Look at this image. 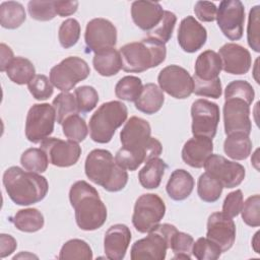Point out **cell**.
I'll return each instance as SVG.
<instances>
[{
    "instance_id": "1",
    "label": "cell",
    "mask_w": 260,
    "mask_h": 260,
    "mask_svg": "<svg viewBox=\"0 0 260 260\" xmlns=\"http://www.w3.org/2000/svg\"><path fill=\"white\" fill-rule=\"evenodd\" d=\"M69 201L74 209L75 221L82 231H95L104 225L108 212L99 192L87 182L80 180L72 184Z\"/></svg>"
},
{
    "instance_id": "2",
    "label": "cell",
    "mask_w": 260,
    "mask_h": 260,
    "mask_svg": "<svg viewBox=\"0 0 260 260\" xmlns=\"http://www.w3.org/2000/svg\"><path fill=\"white\" fill-rule=\"evenodd\" d=\"M3 185L9 198L22 206L42 201L49 191V183L44 176L15 166L4 172Z\"/></svg>"
},
{
    "instance_id": "3",
    "label": "cell",
    "mask_w": 260,
    "mask_h": 260,
    "mask_svg": "<svg viewBox=\"0 0 260 260\" xmlns=\"http://www.w3.org/2000/svg\"><path fill=\"white\" fill-rule=\"evenodd\" d=\"M84 171L89 181L109 192H119L128 183L127 171L116 162L107 149L91 150L85 158Z\"/></svg>"
},
{
    "instance_id": "4",
    "label": "cell",
    "mask_w": 260,
    "mask_h": 260,
    "mask_svg": "<svg viewBox=\"0 0 260 260\" xmlns=\"http://www.w3.org/2000/svg\"><path fill=\"white\" fill-rule=\"evenodd\" d=\"M119 52L122 69L130 73H140L157 67L167 57L166 45L148 38L126 44L120 48Z\"/></svg>"
},
{
    "instance_id": "5",
    "label": "cell",
    "mask_w": 260,
    "mask_h": 260,
    "mask_svg": "<svg viewBox=\"0 0 260 260\" xmlns=\"http://www.w3.org/2000/svg\"><path fill=\"white\" fill-rule=\"evenodd\" d=\"M127 116V107L120 101L102 104L89 119L88 130L91 140L102 144L110 142L116 130L125 123Z\"/></svg>"
},
{
    "instance_id": "6",
    "label": "cell",
    "mask_w": 260,
    "mask_h": 260,
    "mask_svg": "<svg viewBox=\"0 0 260 260\" xmlns=\"http://www.w3.org/2000/svg\"><path fill=\"white\" fill-rule=\"evenodd\" d=\"M122 147L132 151H148L154 157H158L162 151L161 143L151 137V127L149 123L133 116L125 123L120 132Z\"/></svg>"
},
{
    "instance_id": "7",
    "label": "cell",
    "mask_w": 260,
    "mask_h": 260,
    "mask_svg": "<svg viewBox=\"0 0 260 260\" xmlns=\"http://www.w3.org/2000/svg\"><path fill=\"white\" fill-rule=\"evenodd\" d=\"M176 231L177 229L173 224H158L148 233V236L136 241L132 245L130 258L132 260H164L167 256V250L170 249L171 238Z\"/></svg>"
},
{
    "instance_id": "8",
    "label": "cell",
    "mask_w": 260,
    "mask_h": 260,
    "mask_svg": "<svg viewBox=\"0 0 260 260\" xmlns=\"http://www.w3.org/2000/svg\"><path fill=\"white\" fill-rule=\"evenodd\" d=\"M165 214V202L157 194H142L135 201L132 223L137 232L146 234L159 224Z\"/></svg>"
},
{
    "instance_id": "9",
    "label": "cell",
    "mask_w": 260,
    "mask_h": 260,
    "mask_svg": "<svg viewBox=\"0 0 260 260\" xmlns=\"http://www.w3.org/2000/svg\"><path fill=\"white\" fill-rule=\"evenodd\" d=\"M90 69L85 60L77 56H70L53 66L50 70L52 84L62 92L70 91L78 82L86 79Z\"/></svg>"
},
{
    "instance_id": "10",
    "label": "cell",
    "mask_w": 260,
    "mask_h": 260,
    "mask_svg": "<svg viewBox=\"0 0 260 260\" xmlns=\"http://www.w3.org/2000/svg\"><path fill=\"white\" fill-rule=\"evenodd\" d=\"M56 112L52 105L47 103L35 104L27 112L24 133L28 141L40 143L54 131Z\"/></svg>"
},
{
    "instance_id": "11",
    "label": "cell",
    "mask_w": 260,
    "mask_h": 260,
    "mask_svg": "<svg viewBox=\"0 0 260 260\" xmlns=\"http://www.w3.org/2000/svg\"><path fill=\"white\" fill-rule=\"evenodd\" d=\"M191 117L193 136H204L211 139L215 136L220 119L217 104L198 99L191 106Z\"/></svg>"
},
{
    "instance_id": "12",
    "label": "cell",
    "mask_w": 260,
    "mask_h": 260,
    "mask_svg": "<svg viewBox=\"0 0 260 260\" xmlns=\"http://www.w3.org/2000/svg\"><path fill=\"white\" fill-rule=\"evenodd\" d=\"M221 32L231 41H239L243 37L245 7L239 0H223L219 3L216 17Z\"/></svg>"
},
{
    "instance_id": "13",
    "label": "cell",
    "mask_w": 260,
    "mask_h": 260,
    "mask_svg": "<svg viewBox=\"0 0 260 260\" xmlns=\"http://www.w3.org/2000/svg\"><path fill=\"white\" fill-rule=\"evenodd\" d=\"M160 89L169 95L184 100L193 93V78L190 73L179 65H169L162 68L157 75Z\"/></svg>"
},
{
    "instance_id": "14",
    "label": "cell",
    "mask_w": 260,
    "mask_h": 260,
    "mask_svg": "<svg viewBox=\"0 0 260 260\" xmlns=\"http://www.w3.org/2000/svg\"><path fill=\"white\" fill-rule=\"evenodd\" d=\"M205 172L216 179L223 188L232 189L239 186L245 179V168L219 154H211L204 164Z\"/></svg>"
},
{
    "instance_id": "15",
    "label": "cell",
    "mask_w": 260,
    "mask_h": 260,
    "mask_svg": "<svg viewBox=\"0 0 260 260\" xmlns=\"http://www.w3.org/2000/svg\"><path fill=\"white\" fill-rule=\"evenodd\" d=\"M84 42L87 51L94 54L115 48L117 44V28L106 18H93L86 24Z\"/></svg>"
},
{
    "instance_id": "16",
    "label": "cell",
    "mask_w": 260,
    "mask_h": 260,
    "mask_svg": "<svg viewBox=\"0 0 260 260\" xmlns=\"http://www.w3.org/2000/svg\"><path fill=\"white\" fill-rule=\"evenodd\" d=\"M40 148L46 152L49 162L59 168L74 166L78 161L82 151L77 142L71 140L65 141L56 137H48L43 140Z\"/></svg>"
},
{
    "instance_id": "17",
    "label": "cell",
    "mask_w": 260,
    "mask_h": 260,
    "mask_svg": "<svg viewBox=\"0 0 260 260\" xmlns=\"http://www.w3.org/2000/svg\"><path fill=\"white\" fill-rule=\"evenodd\" d=\"M223 126L226 135L242 132L250 135L252 123L250 120V105L240 99H228L223 104Z\"/></svg>"
},
{
    "instance_id": "18",
    "label": "cell",
    "mask_w": 260,
    "mask_h": 260,
    "mask_svg": "<svg viewBox=\"0 0 260 260\" xmlns=\"http://www.w3.org/2000/svg\"><path fill=\"white\" fill-rule=\"evenodd\" d=\"M206 238L215 243L222 252L230 250L236 241V224L232 217L213 212L207 219Z\"/></svg>"
},
{
    "instance_id": "19",
    "label": "cell",
    "mask_w": 260,
    "mask_h": 260,
    "mask_svg": "<svg viewBox=\"0 0 260 260\" xmlns=\"http://www.w3.org/2000/svg\"><path fill=\"white\" fill-rule=\"evenodd\" d=\"M221 60L222 70L233 75L246 74L252 65L250 52L243 46L228 43L220 47L218 53Z\"/></svg>"
},
{
    "instance_id": "20",
    "label": "cell",
    "mask_w": 260,
    "mask_h": 260,
    "mask_svg": "<svg viewBox=\"0 0 260 260\" xmlns=\"http://www.w3.org/2000/svg\"><path fill=\"white\" fill-rule=\"evenodd\" d=\"M177 39L179 46L184 52L195 53L205 45L207 31L195 17L188 15L180 22Z\"/></svg>"
},
{
    "instance_id": "21",
    "label": "cell",
    "mask_w": 260,
    "mask_h": 260,
    "mask_svg": "<svg viewBox=\"0 0 260 260\" xmlns=\"http://www.w3.org/2000/svg\"><path fill=\"white\" fill-rule=\"evenodd\" d=\"M131 241L130 229L123 223L111 225L105 234L104 251L111 260H122Z\"/></svg>"
},
{
    "instance_id": "22",
    "label": "cell",
    "mask_w": 260,
    "mask_h": 260,
    "mask_svg": "<svg viewBox=\"0 0 260 260\" xmlns=\"http://www.w3.org/2000/svg\"><path fill=\"white\" fill-rule=\"evenodd\" d=\"M164 13L165 10L158 2L134 1L131 5L133 22L146 32L150 31L159 23Z\"/></svg>"
},
{
    "instance_id": "23",
    "label": "cell",
    "mask_w": 260,
    "mask_h": 260,
    "mask_svg": "<svg viewBox=\"0 0 260 260\" xmlns=\"http://www.w3.org/2000/svg\"><path fill=\"white\" fill-rule=\"evenodd\" d=\"M213 152L211 138L204 136H193L187 140L182 148V159L188 166L200 169L204 167L206 159Z\"/></svg>"
},
{
    "instance_id": "24",
    "label": "cell",
    "mask_w": 260,
    "mask_h": 260,
    "mask_svg": "<svg viewBox=\"0 0 260 260\" xmlns=\"http://www.w3.org/2000/svg\"><path fill=\"white\" fill-rule=\"evenodd\" d=\"M194 185V179L189 172L183 169H177L171 174L166 191L171 199L182 201L191 195Z\"/></svg>"
},
{
    "instance_id": "25",
    "label": "cell",
    "mask_w": 260,
    "mask_h": 260,
    "mask_svg": "<svg viewBox=\"0 0 260 260\" xmlns=\"http://www.w3.org/2000/svg\"><path fill=\"white\" fill-rule=\"evenodd\" d=\"M222 70L219 55L212 51H203L196 59L194 66V76L202 80H212L219 77Z\"/></svg>"
},
{
    "instance_id": "26",
    "label": "cell",
    "mask_w": 260,
    "mask_h": 260,
    "mask_svg": "<svg viewBox=\"0 0 260 260\" xmlns=\"http://www.w3.org/2000/svg\"><path fill=\"white\" fill-rule=\"evenodd\" d=\"M134 103L138 111L147 115L155 114L161 109L165 103L164 91L154 83H146L143 85L140 95Z\"/></svg>"
},
{
    "instance_id": "27",
    "label": "cell",
    "mask_w": 260,
    "mask_h": 260,
    "mask_svg": "<svg viewBox=\"0 0 260 260\" xmlns=\"http://www.w3.org/2000/svg\"><path fill=\"white\" fill-rule=\"evenodd\" d=\"M94 70L102 76L116 75L122 69V59L120 52L115 48L95 53L92 58Z\"/></svg>"
},
{
    "instance_id": "28",
    "label": "cell",
    "mask_w": 260,
    "mask_h": 260,
    "mask_svg": "<svg viewBox=\"0 0 260 260\" xmlns=\"http://www.w3.org/2000/svg\"><path fill=\"white\" fill-rule=\"evenodd\" d=\"M168 165L159 157H153L145 162L138 173L140 185L145 189H156L161 182Z\"/></svg>"
},
{
    "instance_id": "29",
    "label": "cell",
    "mask_w": 260,
    "mask_h": 260,
    "mask_svg": "<svg viewBox=\"0 0 260 260\" xmlns=\"http://www.w3.org/2000/svg\"><path fill=\"white\" fill-rule=\"evenodd\" d=\"M252 147L253 144L249 135L242 132L226 135L223 142L224 153L235 160L246 159L250 155Z\"/></svg>"
},
{
    "instance_id": "30",
    "label": "cell",
    "mask_w": 260,
    "mask_h": 260,
    "mask_svg": "<svg viewBox=\"0 0 260 260\" xmlns=\"http://www.w3.org/2000/svg\"><path fill=\"white\" fill-rule=\"evenodd\" d=\"M10 220L18 231L24 233H36L42 230L45 223L43 213L37 208L20 209Z\"/></svg>"
},
{
    "instance_id": "31",
    "label": "cell",
    "mask_w": 260,
    "mask_h": 260,
    "mask_svg": "<svg viewBox=\"0 0 260 260\" xmlns=\"http://www.w3.org/2000/svg\"><path fill=\"white\" fill-rule=\"evenodd\" d=\"M7 77L14 83L22 85L28 84L37 75L36 68L30 60L24 57H14L6 69Z\"/></svg>"
},
{
    "instance_id": "32",
    "label": "cell",
    "mask_w": 260,
    "mask_h": 260,
    "mask_svg": "<svg viewBox=\"0 0 260 260\" xmlns=\"http://www.w3.org/2000/svg\"><path fill=\"white\" fill-rule=\"evenodd\" d=\"M26 19L25 9L19 2L4 1L0 4V24L7 29L19 27Z\"/></svg>"
},
{
    "instance_id": "33",
    "label": "cell",
    "mask_w": 260,
    "mask_h": 260,
    "mask_svg": "<svg viewBox=\"0 0 260 260\" xmlns=\"http://www.w3.org/2000/svg\"><path fill=\"white\" fill-rule=\"evenodd\" d=\"M222 189L221 184L206 172L198 178L197 194L204 202L212 203L217 201L222 193Z\"/></svg>"
},
{
    "instance_id": "34",
    "label": "cell",
    "mask_w": 260,
    "mask_h": 260,
    "mask_svg": "<svg viewBox=\"0 0 260 260\" xmlns=\"http://www.w3.org/2000/svg\"><path fill=\"white\" fill-rule=\"evenodd\" d=\"M143 85L139 77L127 75L122 77L115 86V94L126 102H135L142 91Z\"/></svg>"
},
{
    "instance_id": "35",
    "label": "cell",
    "mask_w": 260,
    "mask_h": 260,
    "mask_svg": "<svg viewBox=\"0 0 260 260\" xmlns=\"http://www.w3.org/2000/svg\"><path fill=\"white\" fill-rule=\"evenodd\" d=\"M20 164L22 168L28 172L42 174L47 171L49 158L42 148H27L20 156Z\"/></svg>"
},
{
    "instance_id": "36",
    "label": "cell",
    "mask_w": 260,
    "mask_h": 260,
    "mask_svg": "<svg viewBox=\"0 0 260 260\" xmlns=\"http://www.w3.org/2000/svg\"><path fill=\"white\" fill-rule=\"evenodd\" d=\"M58 258L60 260L67 259H83V260H91L92 250L90 246L83 240L80 239H71L67 241L61 247Z\"/></svg>"
},
{
    "instance_id": "37",
    "label": "cell",
    "mask_w": 260,
    "mask_h": 260,
    "mask_svg": "<svg viewBox=\"0 0 260 260\" xmlns=\"http://www.w3.org/2000/svg\"><path fill=\"white\" fill-rule=\"evenodd\" d=\"M52 106L56 112V122L62 124L66 118L79 113L75 95L69 91L61 92L53 100Z\"/></svg>"
},
{
    "instance_id": "38",
    "label": "cell",
    "mask_w": 260,
    "mask_h": 260,
    "mask_svg": "<svg viewBox=\"0 0 260 260\" xmlns=\"http://www.w3.org/2000/svg\"><path fill=\"white\" fill-rule=\"evenodd\" d=\"M61 125L63 134L68 140L79 143L83 141L87 136L88 128L86 122L78 114L69 116Z\"/></svg>"
},
{
    "instance_id": "39",
    "label": "cell",
    "mask_w": 260,
    "mask_h": 260,
    "mask_svg": "<svg viewBox=\"0 0 260 260\" xmlns=\"http://www.w3.org/2000/svg\"><path fill=\"white\" fill-rule=\"evenodd\" d=\"M177 22V16L175 13L165 10L164 16L159 23L147 32L146 38L157 41L164 45H166L172 38L173 31Z\"/></svg>"
},
{
    "instance_id": "40",
    "label": "cell",
    "mask_w": 260,
    "mask_h": 260,
    "mask_svg": "<svg viewBox=\"0 0 260 260\" xmlns=\"http://www.w3.org/2000/svg\"><path fill=\"white\" fill-rule=\"evenodd\" d=\"M194 239L191 235L179 232L178 230L174 233L170 242V249L174 253L173 259H184L190 260L192 257V247Z\"/></svg>"
},
{
    "instance_id": "41",
    "label": "cell",
    "mask_w": 260,
    "mask_h": 260,
    "mask_svg": "<svg viewBox=\"0 0 260 260\" xmlns=\"http://www.w3.org/2000/svg\"><path fill=\"white\" fill-rule=\"evenodd\" d=\"M80 24L75 18L65 19L58 31V39L61 47L64 49H69L76 45L80 38Z\"/></svg>"
},
{
    "instance_id": "42",
    "label": "cell",
    "mask_w": 260,
    "mask_h": 260,
    "mask_svg": "<svg viewBox=\"0 0 260 260\" xmlns=\"http://www.w3.org/2000/svg\"><path fill=\"white\" fill-rule=\"evenodd\" d=\"M255 98L253 86L246 80H234L224 89V100L240 99L251 106Z\"/></svg>"
},
{
    "instance_id": "43",
    "label": "cell",
    "mask_w": 260,
    "mask_h": 260,
    "mask_svg": "<svg viewBox=\"0 0 260 260\" xmlns=\"http://www.w3.org/2000/svg\"><path fill=\"white\" fill-rule=\"evenodd\" d=\"M74 95L77 102L79 113H88L92 111L99 103V93L90 85H81L74 89Z\"/></svg>"
},
{
    "instance_id": "44",
    "label": "cell",
    "mask_w": 260,
    "mask_h": 260,
    "mask_svg": "<svg viewBox=\"0 0 260 260\" xmlns=\"http://www.w3.org/2000/svg\"><path fill=\"white\" fill-rule=\"evenodd\" d=\"M221 253L220 248L207 238H199L192 247V255L198 260H216Z\"/></svg>"
},
{
    "instance_id": "45",
    "label": "cell",
    "mask_w": 260,
    "mask_h": 260,
    "mask_svg": "<svg viewBox=\"0 0 260 260\" xmlns=\"http://www.w3.org/2000/svg\"><path fill=\"white\" fill-rule=\"evenodd\" d=\"M260 196L258 194L252 195L243 202L241 209V215L243 221L252 228H257L260 225Z\"/></svg>"
},
{
    "instance_id": "46",
    "label": "cell",
    "mask_w": 260,
    "mask_h": 260,
    "mask_svg": "<svg viewBox=\"0 0 260 260\" xmlns=\"http://www.w3.org/2000/svg\"><path fill=\"white\" fill-rule=\"evenodd\" d=\"M27 10L30 17L39 21H49L57 15L55 1L31 0L27 3Z\"/></svg>"
},
{
    "instance_id": "47",
    "label": "cell",
    "mask_w": 260,
    "mask_h": 260,
    "mask_svg": "<svg viewBox=\"0 0 260 260\" xmlns=\"http://www.w3.org/2000/svg\"><path fill=\"white\" fill-rule=\"evenodd\" d=\"M193 78V92L196 95L211 98V99H219L222 93V87L220 78H215L212 80H202L195 76Z\"/></svg>"
},
{
    "instance_id": "48",
    "label": "cell",
    "mask_w": 260,
    "mask_h": 260,
    "mask_svg": "<svg viewBox=\"0 0 260 260\" xmlns=\"http://www.w3.org/2000/svg\"><path fill=\"white\" fill-rule=\"evenodd\" d=\"M53 84L46 75L37 74L27 84V88L32 95L38 101H46L53 94Z\"/></svg>"
},
{
    "instance_id": "49",
    "label": "cell",
    "mask_w": 260,
    "mask_h": 260,
    "mask_svg": "<svg viewBox=\"0 0 260 260\" xmlns=\"http://www.w3.org/2000/svg\"><path fill=\"white\" fill-rule=\"evenodd\" d=\"M259 14L260 6L255 5L249 12L247 26V41L250 48L255 52H260V37H259Z\"/></svg>"
},
{
    "instance_id": "50",
    "label": "cell",
    "mask_w": 260,
    "mask_h": 260,
    "mask_svg": "<svg viewBox=\"0 0 260 260\" xmlns=\"http://www.w3.org/2000/svg\"><path fill=\"white\" fill-rule=\"evenodd\" d=\"M243 206V192L238 189L230 192L222 203V212L230 217H236L241 212Z\"/></svg>"
},
{
    "instance_id": "51",
    "label": "cell",
    "mask_w": 260,
    "mask_h": 260,
    "mask_svg": "<svg viewBox=\"0 0 260 260\" xmlns=\"http://www.w3.org/2000/svg\"><path fill=\"white\" fill-rule=\"evenodd\" d=\"M196 17L203 22H211L215 20L217 8L214 3L209 1H197L194 6Z\"/></svg>"
},
{
    "instance_id": "52",
    "label": "cell",
    "mask_w": 260,
    "mask_h": 260,
    "mask_svg": "<svg viewBox=\"0 0 260 260\" xmlns=\"http://www.w3.org/2000/svg\"><path fill=\"white\" fill-rule=\"evenodd\" d=\"M17 248L16 240L7 234L0 235V257L5 258L11 255Z\"/></svg>"
},
{
    "instance_id": "53",
    "label": "cell",
    "mask_w": 260,
    "mask_h": 260,
    "mask_svg": "<svg viewBox=\"0 0 260 260\" xmlns=\"http://www.w3.org/2000/svg\"><path fill=\"white\" fill-rule=\"evenodd\" d=\"M78 5V1H55L56 13L61 17L70 16L77 11Z\"/></svg>"
},
{
    "instance_id": "54",
    "label": "cell",
    "mask_w": 260,
    "mask_h": 260,
    "mask_svg": "<svg viewBox=\"0 0 260 260\" xmlns=\"http://www.w3.org/2000/svg\"><path fill=\"white\" fill-rule=\"evenodd\" d=\"M0 71L5 72L8 65L14 59V56L10 47L4 43L0 44Z\"/></svg>"
},
{
    "instance_id": "55",
    "label": "cell",
    "mask_w": 260,
    "mask_h": 260,
    "mask_svg": "<svg viewBox=\"0 0 260 260\" xmlns=\"http://www.w3.org/2000/svg\"><path fill=\"white\" fill-rule=\"evenodd\" d=\"M259 234H260V232H257V233L255 234L253 240H252V247H253L254 251H255L256 253H258V254L260 253V252H259Z\"/></svg>"
},
{
    "instance_id": "56",
    "label": "cell",
    "mask_w": 260,
    "mask_h": 260,
    "mask_svg": "<svg viewBox=\"0 0 260 260\" xmlns=\"http://www.w3.org/2000/svg\"><path fill=\"white\" fill-rule=\"evenodd\" d=\"M258 151H259V149H256V150H255V152H254V153H253V155H252V158H251V162H252V165L254 166V168H255L256 170H259Z\"/></svg>"
},
{
    "instance_id": "57",
    "label": "cell",
    "mask_w": 260,
    "mask_h": 260,
    "mask_svg": "<svg viewBox=\"0 0 260 260\" xmlns=\"http://www.w3.org/2000/svg\"><path fill=\"white\" fill-rule=\"evenodd\" d=\"M20 257H28V258H38V256H35V255H31V254H28V252H21L19 255H16L13 257V259H16V258H20Z\"/></svg>"
}]
</instances>
